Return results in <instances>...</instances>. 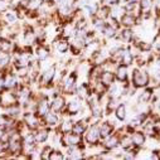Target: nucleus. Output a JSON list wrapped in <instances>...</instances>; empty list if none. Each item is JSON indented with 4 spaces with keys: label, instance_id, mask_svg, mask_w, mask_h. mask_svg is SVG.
<instances>
[{
    "label": "nucleus",
    "instance_id": "12",
    "mask_svg": "<svg viewBox=\"0 0 160 160\" xmlns=\"http://www.w3.org/2000/svg\"><path fill=\"white\" fill-rule=\"evenodd\" d=\"M18 20H19V17H18V13H17L15 9H13V10L9 9V10L5 12V14H4V22L7 23V25H14V24L18 23Z\"/></svg>",
    "mask_w": 160,
    "mask_h": 160
},
{
    "label": "nucleus",
    "instance_id": "11",
    "mask_svg": "<svg viewBox=\"0 0 160 160\" xmlns=\"http://www.w3.org/2000/svg\"><path fill=\"white\" fill-rule=\"evenodd\" d=\"M54 46L57 47V52H59L61 54H66L68 52V49L71 48V44L68 43V41L66 38H63V39L56 38L54 39Z\"/></svg>",
    "mask_w": 160,
    "mask_h": 160
},
{
    "label": "nucleus",
    "instance_id": "14",
    "mask_svg": "<svg viewBox=\"0 0 160 160\" xmlns=\"http://www.w3.org/2000/svg\"><path fill=\"white\" fill-rule=\"evenodd\" d=\"M49 130H51V128H48V126H47V129H41V128H39L38 131L34 132L37 144H42V142L47 141V139L49 138Z\"/></svg>",
    "mask_w": 160,
    "mask_h": 160
},
{
    "label": "nucleus",
    "instance_id": "16",
    "mask_svg": "<svg viewBox=\"0 0 160 160\" xmlns=\"http://www.w3.org/2000/svg\"><path fill=\"white\" fill-rule=\"evenodd\" d=\"M37 58H38V61H46L48 57H49V48L48 47H46V46H43V44H39L38 47H37Z\"/></svg>",
    "mask_w": 160,
    "mask_h": 160
},
{
    "label": "nucleus",
    "instance_id": "6",
    "mask_svg": "<svg viewBox=\"0 0 160 160\" xmlns=\"http://www.w3.org/2000/svg\"><path fill=\"white\" fill-rule=\"evenodd\" d=\"M98 130H100V138L102 140L107 139L110 135H112L115 132V126L111 121H103L100 126H98Z\"/></svg>",
    "mask_w": 160,
    "mask_h": 160
},
{
    "label": "nucleus",
    "instance_id": "13",
    "mask_svg": "<svg viewBox=\"0 0 160 160\" xmlns=\"http://www.w3.org/2000/svg\"><path fill=\"white\" fill-rule=\"evenodd\" d=\"M135 20H136V17L132 15L131 13H125L121 18H120V24L124 25L125 28H132L135 24Z\"/></svg>",
    "mask_w": 160,
    "mask_h": 160
},
{
    "label": "nucleus",
    "instance_id": "5",
    "mask_svg": "<svg viewBox=\"0 0 160 160\" xmlns=\"http://www.w3.org/2000/svg\"><path fill=\"white\" fill-rule=\"evenodd\" d=\"M43 121H44V124L48 126V128H57V126H59V124H61V117H59V115L57 113V112H54V111H49L44 117H43Z\"/></svg>",
    "mask_w": 160,
    "mask_h": 160
},
{
    "label": "nucleus",
    "instance_id": "2",
    "mask_svg": "<svg viewBox=\"0 0 160 160\" xmlns=\"http://www.w3.org/2000/svg\"><path fill=\"white\" fill-rule=\"evenodd\" d=\"M100 130H98V125L93 124L91 126L87 128V130L85 131V140L88 145H96L100 141Z\"/></svg>",
    "mask_w": 160,
    "mask_h": 160
},
{
    "label": "nucleus",
    "instance_id": "23",
    "mask_svg": "<svg viewBox=\"0 0 160 160\" xmlns=\"http://www.w3.org/2000/svg\"><path fill=\"white\" fill-rule=\"evenodd\" d=\"M159 110H160V102H159Z\"/></svg>",
    "mask_w": 160,
    "mask_h": 160
},
{
    "label": "nucleus",
    "instance_id": "10",
    "mask_svg": "<svg viewBox=\"0 0 160 160\" xmlns=\"http://www.w3.org/2000/svg\"><path fill=\"white\" fill-rule=\"evenodd\" d=\"M102 146L106 149V150H112V149H116L117 146H120V138L117 134H112L110 135L107 139H105V142L102 144Z\"/></svg>",
    "mask_w": 160,
    "mask_h": 160
},
{
    "label": "nucleus",
    "instance_id": "1",
    "mask_svg": "<svg viewBox=\"0 0 160 160\" xmlns=\"http://www.w3.org/2000/svg\"><path fill=\"white\" fill-rule=\"evenodd\" d=\"M131 82L134 85L135 88H140V87H146L150 82V77H149V73L146 71H142V69H134L132 72V76H131Z\"/></svg>",
    "mask_w": 160,
    "mask_h": 160
},
{
    "label": "nucleus",
    "instance_id": "3",
    "mask_svg": "<svg viewBox=\"0 0 160 160\" xmlns=\"http://www.w3.org/2000/svg\"><path fill=\"white\" fill-rule=\"evenodd\" d=\"M66 107H67V101L61 95L54 96V98L51 101V111H54L57 113H62Z\"/></svg>",
    "mask_w": 160,
    "mask_h": 160
},
{
    "label": "nucleus",
    "instance_id": "18",
    "mask_svg": "<svg viewBox=\"0 0 160 160\" xmlns=\"http://www.w3.org/2000/svg\"><path fill=\"white\" fill-rule=\"evenodd\" d=\"M115 116H116L117 120H120V121H124V120L126 118V106L124 103H120L115 108Z\"/></svg>",
    "mask_w": 160,
    "mask_h": 160
},
{
    "label": "nucleus",
    "instance_id": "8",
    "mask_svg": "<svg viewBox=\"0 0 160 160\" xmlns=\"http://www.w3.org/2000/svg\"><path fill=\"white\" fill-rule=\"evenodd\" d=\"M115 78L120 83H126L128 82V78H129V72H128V67L122 66V64H118L115 69Z\"/></svg>",
    "mask_w": 160,
    "mask_h": 160
},
{
    "label": "nucleus",
    "instance_id": "9",
    "mask_svg": "<svg viewBox=\"0 0 160 160\" xmlns=\"http://www.w3.org/2000/svg\"><path fill=\"white\" fill-rule=\"evenodd\" d=\"M116 38L118 39V42H122V43H131L132 39H134V32L130 28H125L122 30L117 32Z\"/></svg>",
    "mask_w": 160,
    "mask_h": 160
},
{
    "label": "nucleus",
    "instance_id": "4",
    "mask_svg": "<svg viewBox=\"0 0 160 160\" xmlns=\"http://www.w3.org/2000/svg\"><path fill=\"white\" fill-rule=\"evenodd\" d=\"M51 111V102H49V100L44 96L42 100H38V105H37V111H35V113L39 116V117H44L48 112Z\"/></svg>",
    "mask_w": 160,
    "mask_h": 160
},
{
    "label": "nucleus",
    "instance_id": "19",
    "mask_svg": "<svg viewBox=\"0 0 160 160\" xmlns=\"http://www.w3.org/2000/svg\"><path fill=\"white\" fill-rule=\"evenodd\" d=\"M152 93H154V88H146L140 96H139V103H148L151 97H152Z\"/></svg>",
    "mask_w": 160,
    "mask_h": 160
},
{
    "label": "nucleus",
    "instance_id": "17",
    "mask_svg": "<svg viewBox=\"0 0 160 160\" xmlns=\"http://www.w3.org/2000/svg\"><path fill=\"white\" fill-rule=\"evenodd\" d=\"M134 62H135V57H134V54L131 53V51H130V49H125V52H124V54H122V57H121V61H120V64L129 67V66L132 64Z\"/></svg>",
    "mask_w": 160,
    "mask_h": 160
},
{
    "label": "nucleus",
    "instance_id": "20",
    "mask_svg": "<svg viewBox=\"0 0 160 160\" xmlns=\"http://www.w3.org/2000/svg\"><path fill=\"white\" fill-rule=\"evenodd\" d=\"M120 146L125 150H129L132 146V140H131V135L125 134L122 135V138H120Z\"/></svg>",
    "mask_w": 160,
    "mask_h": 160
},
{
    "label": "nucleus",
    "instance_id": "22",
    "mask_svg": "<svg viewBox=\"0 0 160 160\" xmlns=\"http://www.w3.org/2000/svg\"><path fill=\"white\" fill-rule=\"evenodd\" d=\"M49 159L51 160H58V159H64V155L59 151V150H56V151H52L51 155H49Z\"/></svg>",
    "mask_w": 160,
    "mask_h": 160
},
{
    "label": "nucleus",
    "instance_id": "15",
    "mask_svg": "<svg viewBox=\"0 0 160 160\" xmlns=\"http://www.w3.org/2000/svg\"><path fill=\"white\" fill-rule=\"evenodd\" d=\"M131 140H132V145H134V146L141 148V146L145 144L146 138H145V134H144V132L135 130V131L131 134Z\"/></svg>",
    "mask_w": 160,
    "mask_h": 160
},
{
    "label": "nucleus",
    "instance_id": "7",
    "mask_svg": "<svg viewBox=\"0 0 160 160\" xmlns=\"http://www.w3.org/2000/svg\"><path fill=\"white\" fill-rule=\"evenodd\" d=\"M115 72H112V71H102V73L100 74V77H98V81L106 87V88H108L113 82H115Z\"/></svg>",
    "mask_w": 160,
    "mask_h": 160
},
{
    "label": "nucleus",
    "instance_id": "21",
    "mask_svg": "<svg viewBox=\"0 0 160 160\" xmlns=\"http://www.w3.org/2000/svg\"><path fill=\"white\" fill-rule=\"evenodd\" d=\"M116 4H118L117 3V0H101V7H106V8H112V7H115Z\"/></svg>",
    "mask_w": 160,
    "mask_h": 160
}]
</instances>
